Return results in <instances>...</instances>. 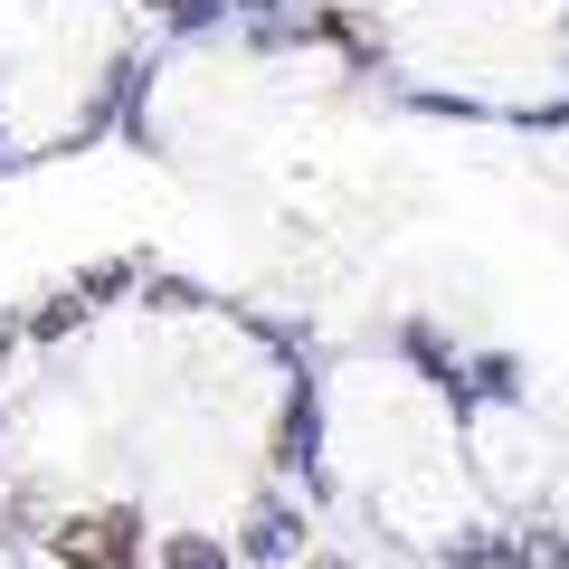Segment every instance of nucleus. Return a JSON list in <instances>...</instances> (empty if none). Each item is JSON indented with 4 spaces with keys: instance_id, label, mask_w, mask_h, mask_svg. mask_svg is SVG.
I'll return each instance as SVG.
<instances>
[{
    "instance_id": "obj_1",
    "label": "nucleus",
    "mask_w": 569,
    "mask_h": 569,
    "mask_svg": "<svg viewBox=\"0 0 569 569\" xmlns=\"http://www.w3.org/2000/svg\"><path fill=\"white\" fill-rule=\"evenodd\" d=\"M133 512H96V522H67L58 531V560L67 569H133Z\"/></svg>"
},
{
    "instance_id": "obj_2",
    "label": "nucleus",
    "mask_w": 569,
    "mask_h": 569,
    "mask_svg": "<svg viewBox=\"0 0 569 569\" xmlns=\"http://www.w3.org/2000/svg\"><path fill=\"white\" fill-rule=\"evenodd\" d=\"M171 569H219V560H209V541H171Z\"/></svg>"
}]
</instances>
